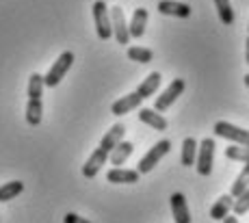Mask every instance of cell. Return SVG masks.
I'll use <instances>...</instances> for the list:
<instances>
[{
  "mask_svg": "<svg viewBox=\"0 0 249 223\" xmlns=\"http://www.w3.org/2000/svg\"><path fill=\"white\" fill-rule=\"evenodd\" d=\"M93 20H95V33H98L100 39H111L113 37V24H111V11H108L107 2L104 0H95L93 7Z\"/></svg>",
  "mask_w": 249,
  "mask_h": 223,
  "instance_id": "cell-1",
  "label": "cell"
},
{
  "mask_svg": "<svg viewBox=\"0 0 249 223\" xmlns=\"http://www.w3.org/2000/svg\"><path fill=\"white\" fill-rule=\"evenodd\" d=\"M71 63H74V52H70V50L61 52L59 59H56L54 65L50 68V72L44 76V85H46V87H56V85L65 78V74L70 72Z\"/></svg>",
  "mask_w": 249,
  "mask_h": 223,
  "instance_id": "cell-2",
  "label": "cell"
},
{
  "mask_svg": "<svg viewBox=\"0 0 249 223\" xmlns=\"http://www.w3.org/2000/svg\"><path fill=\"white\" fill-rule=\"evenodd\" d=\"M171 152V141L169 139H162V141H159V143L154 145V148H150V152H147L145 156L141 158V163H139V167H137V172L139 173H150L152 169L156 167V165L160 163L162 158H165L167 154Z\"/></svg>",
  "mask_w": 249,
  "mask_h": 223,
  "instance_id": "cell-3",
  "label": "cell"
},
{
  "mask_svg": "<svg viewBox=\"0 0 249 223\" xmlns=\"http://www.w3.org/2000/svg\"><path fill=\"white\" fill-rule=\"evenodd\" d=\"M213 132L217 137H221V139L232 141L234 145L249 148V130H245V128H238V126L230 124V121H217L213 128Z\"/></svg>",
  "mask_w": 249,
  "mask_h": 223,
  "instance_id": "cell-4",
  "label": "cell"
},
{
  "mask_svg": "<svg viewBox=\"0 0 249 223\" xmlns=\"http://www.w3.org/2000/svg\"><path fill=\"white\" fill-rule=\"evenodd\" d=\"M184 89H186V83H184V78H176L174 83L169 85V87L165 89V91L160 93L159 98L154 100V111H159V113H165L167 108L171 106V104L178 100L182 93H184Z\"/></svg>",
  "mask_w": 249,
  "mask_h": 223,
  "instance_id": "cell-5",
  "label": "cell"
},
{
  "mask_svg": "<svg viewBox=\"0 0 249 223\" xmlns=\"http://www.w3.org/2000/svg\"><path fill=\"white\" fill-rule=\"evenodd\" d=\"M213 160H214V139H202V143H197V167L199 175H210L213 173Z\"/></svg>",
  "mask_w": 249,
  "mask_h": 223,
  "instance_id": "cell-6",
  "label": "cell"
},
{
  "mask_svg": "<svg viewBox=\"0 0 249 223\" xmlns=\"http://www.w3.org/2000/svg\"><path fill=\"white\" fill-rule=\"evenodd\" d=\"M108 11H111V24H113L115 41L126 46L128 41H130V31H128V22H126V16H124V9L113 7V9H108Z\"/></svg>",
  "mask_w": 249,
  "mask_h": 223,
  "instance_id": "cell-7",
  "label": "cell"
},
{
  "mask_svg": "<svg viewBox=\"0 0 249 223\" xmlns=\"http://www.w3.org/2000/svg\"><path fill=\"white\" fill-rule=\"evenodd\" d=\"M107 160H108V152L102 150V148L98 145V148L91 152V156L87 158V163L83 165V175H85V178H89V180L95 178L100 169L107 165Z\"/></svg>",
  "mask_w": 249,
  "mask_h": 223,
  "instance_id": "cell-8",
  "label": "cell"
},
{
  "mask_svg": "<svg viewBox=\"0 0 249 223\" xmlns=\"http://www.w3.org/2000/svg\"><path fill=\"white\" fill-rule=\"evenodd\" d=\"M141 102H143V98L139 96L137 91H132V93H128V96L115 100L111 104V113L113 115H128V113H132L135 108L141 106Z\"/></svg>",
  "mask_w": 249,
  "mask_h": 223,
  "instance_id": "cell-9",
  "label": "cell"
},
{
  "mask_svg": "<svg viewBox=\"0 0 249 223\" xmlns=\"http://www.w3.org/2000/svg\"><path fill=\"white\" fill-rule=\"evenodd\" d=\"M147 9L139 7L132 11V17H130V24H128V31H130V39H139V37L145 35V26H147Z\"/></svg>",
  "mask_w": 249,
  "mask_h": 223,
  "instance_id": "cell-10",
  "label": "cell"
},
{
  "mask_svg": "<svg viewBox=\"0 0 249 223\" xmlns=\"http://www.w3.org/2000/svg\"><path fill=\"white\" fill-rule=\"evenodd\" d=\"M159 11L162 16H174V17H186L191 16V7L186 2H178V0H160L159 2Z\"/></svg>",
  "mask_w": 249,
  "mask_h": 223,
  "instance_id": "cell-11",
  "label": "cell"
},
{
  "mask_svg": "<svg viewBox=\"0 0 249 223\" xmlns=\"http://www.w3.org/2000/svg\"><path fill=\"white\" fill-rule=\"evenodd\" d=\"M124 135H126V128H124V124H115V126H111V128H108L107 135L102 137V141H100V148L107 150L108 154H111V152L124 141Z\"/></svg>",
  "mask_w": 249,
  "mask_h": 223,
  "instance_id": "cell-12",
  "label": "cell"
},
{
  "mask_svg": "<svg viewBox=\"0 0 249 223\" xmlns=\"http://www.w3.org/2000/svg\"><path fill=\"white\" fill-rule=\"evenodd\" d=\"M169 202H171V212H174L176 223H191V212H189V206H186V197L182 193H174Z\"/></svg>",
  "mask_w": 249,
  "mask_h": 223,
  "instance_id": "cell-13",
  "label": "cell"
},
{
  "mask_svg": "<svg viewBox=\"0 0 249 223\" xmlns=\"http://www.w3.org/2000/svg\"><path fill=\"white\" fill-rule=\"evenodd\" d=\"M139 178H141L139 172H135V169H122V167H113L107 173V180L113 184H135L139 182Z\"/></svg>",
  "mask_w": 249,
  "mask_h": 223,
  "instance_id": "cell-14",
  "label": "cell"
},
{
  "mask_svg": "<svg viewBox=\"0 0 249 223\" xmlns=\"http://www.w3.org/2000/svg\"><path fill=\"white\" fill-rule=\"evenodd\" d=\"M139 120H141L143 124H147L150 128H154V130H159V132L167 130V120L162 117V113L154 111V108H141V111H139Z\"/></svg>",
  "mask_w": 249,
  "mask_h": 223,
  "instance_id": "cell-15",
  "label": "cell"
},
{
  "mask_svg": "<svg viewBox=\"0 0 249 223\" xmlns=\"http://www.w3.org/2000/svg\"><path fill=\"white\" fill-rule=\"evenodd\" d=\"M232 206H234V197L230 195V193H228V195H221L217 202L213 204V208H210V217H213L214 221H223L230 215Z\"/></svg>",
  "mask_w": 249,
  "mask_h": 223,
  "instance_id": "cell-16",
  "label": "cell"
},
{
  "mask_svg": "<svg viewBox=\"0 0 249 223\" xmlns=\"http://www.w3.org/2000/svg\"><path fill=\"white\" fill-rule=\"evenodd\" d=\"M160 80H162V76L159 72H152L150 76H145V80H143V83L137 87V93L143 100L150 98V96H154V93L159 91V87H160Z\"/></svg>",
  "mask_w": 249,
  "mask_h": 223,
  "instance_id": "cell-17",
  "label": "cell"
},
{
  "mask_svg": "<svg viewBox=\"0 0 249 223\" xmlns=\"http://www.w3.org/2000/svg\"><path fill=\"white\" fill-rule=\"evenodd\" d=\"M135 152V145H132V141H122V143L115 148L111 154H108V160H111V165L115 167H119V165H124L128 158H130V154Z\"/></svg>",
  "mask_w": 249,
  "mask_h": 223,
  "instance_id": "cell-18",
  "label": "cell"
},
{
  "mask_svg": "<svg viewBox=\"0 0 249 223\" xmlns=\"http://www.w3.org/2000/svg\"><path fill=\"white\" fill-rule=\"evenodd\" d=\"M180 160L184 167H191V165H195V160H197V141H195L193 137H186V139L182 141Z\"/></svg>",
  "mask_w": 249,
  "mask_h": 223,
  "instance_id": "cell-19",
  "label": "cell"
},
{
  "mask_svg": "<svg viewBox=\"0 0 249 223\" xmlns=\"http://www.w3.org/2000/svg\"><path fill=\"white\" fill-rule=\"evenodd\" d=\"M41 117H44V102H41V98L39 100L28 98V104H26V121H28V126H39Z\"/></svg>",
  "mask_w": 249,
  "mask_h": 223,
  "instance_id": "cell-20",
  "label": "cell"
},
{
  "mask_svg": "<svg viewBox=\"0 0 249 223\" xmlns=\"http://www.w3.org/2000/svg\"><path fill=\"white\" fill-rule=\"evenodd\" d=\"M22 191H24V182H20V180L4 182L2 187H0V202H11V199H16Z\"/></svg>",
  "mask_w": 249,
  "mask_h": 223,
  "instance_id": "cell-21",
  "label": "cell"
},
{
  "mask_svg": "<svg viewBox=\"0 0 249 223\" xmlns=\"http://www.w3.org/2000/svg\"><path fill=\"white\" fill-rule=\"evenodd\" d=\"M245 189H249V163H245V167L241 169V173L236 175V180L232 182V189H230V195L236 199Z\"/></svg>",
  "mask_w": 249,
  "mask_h": 223,
  "instance_id": "cell-22",
  "label": "cell"
},
{
  "mask_svg": "<svg viewBox=\"0 0 249 223\" xmlns=\"http://www.w3.org/2000/svg\"><path fill=\"white\" fill-rule=\"evenodd\" d=\"M214 7H217V13H219V20L223 22L226 26L234 24V9L230 4V0H214Z\"/></svg>",
  "mask_w": 249,
  "mask_h": 223,
  "instance_id": "cell-23",
  "label": "cell"
},
{
  "mask_svg": "<svg viewBox=\"0 0 249 223\" xmlns=\"http://www.w3.org/2000/svg\"><path fill=\"white\" fill-rule=\"evenodd\" d=\"M44 76L41 74H31V78H28V98L33 100H39L44 96Z\"/></svg>",
  "mask_w": 249,
  "mask_h": 223,
  "instance_id": "cell-24",
  "label": "cell"
},
{
  "mask_svg": "<svg viewBox=\"0 0 249 223\" xmlns=\"http://www.w3.org/2000/svg\"><path fill=\"white\" fill-rule=\"evenodd\" d=\"M128 59L130 61H137V63H150L152 59H154V52H152L150 48H139V46H135V48H128Z\"/></svg>",
  "mask_w": 249,
  "mask_h": 223,
  "instance_id": "cell-25",
  "label": "cell"
},
{
  "mask_svg": "<svg viewBox=\"0 0 249 223\" xmlns=\"http://www.w3.org/2000/svg\"><path fill=\"white\" fill-rule=\"evenodd\" d=\"M226 156L230 160H238V163H249V148H238V145H230L226 148Z\"/></svg>",
  "mask_w": 249,
  "mask_h": 223,
  "instance_id": "cell-26",
  "label": "cell"
},
{
  "mask_svg": "<svg viewBox=\"0 0 249 223\" xmlns=\"http://www.w3.org/2000/svg\"><path fill=\"white\" fill-rule=\"evenodd\" d=\"M232 210H234V215L236 217H241V215H245V212L249 210V189H245V191L241 193L236 199H234V206H232Z\"/></svg>",
  "mask_w": 249,
  "mask_h": 223,
  "instance_id": "cell-27",
  "label": "cell"
},
{
  "mask_svg": "<svg viewBox=\"0 0 249 223\" xmlns=\"http://www.w3.org/2000/svg\"><path fill=\"white\" fill-rule=\"evenodd\" d=\"M63 221L65 223H91V221L85 219V217H78L76 212H68V215L63 217Z\"/></svg>",
  "mask_w": 249,
  "mask_h": 223,
  "instance_id": "cell-28",
  "label": "cell"
},
{
  "mask_svg": "<svg viewBox=\"0 0 249 223\" xmlns=\"http://www.w3.org/2000/svg\"><path fill=\"white\" fill-rule=\"evenodd\" d=\"M223 223H238V217H236V215H234V217H230V215H228L226 219H223Z\"/></svg>",
  "mask_w": 249,
  "mask_h": 223,
  "instance_id": "cell-29",
  "label": "cell"
},
{
  "mask_svg": "<svg viewBox=\"0 0 249 223\" xmlns=\"http://www.w3.org/2000/svg\"><path fill=\"white\" fill-rule=\"evenodd\" d=\"M245 63L249 65V37H247V44H245Z\"/></svg>",
  "mask_w": 249,
  "mask_h": 223,
  "instance_id": "cell-30",
  "label": "cell"
},
{
  "mask_svg": "<svg viewBox=\"0 0 249 223\" xmlns=\"http://www.w3.org/2000/svg\"><path fill=\"white\" fill-rule=\"evenodd\" d=\"M245 85L249 87V74H245Z\"/></svg>",
  "mask_w": 249,
  "mask_h": 223,
  "instance_id": "cell-31",
  "label": "cell"
},
{
  "mask_svg": "<svg viewBox=\"0 0 249 223\" xmlns=\"http://www.w3.org/2000/svg\"><path fill=\"white\" fill-rule=\"evenodd\" d=\"M247 31H249V26H247Z\"/></svg>",
  "mask_w": 249,
  "mask_h": 223,
  "instance_id": "cell-32",
  "label": "cell"
}]
</instances>
